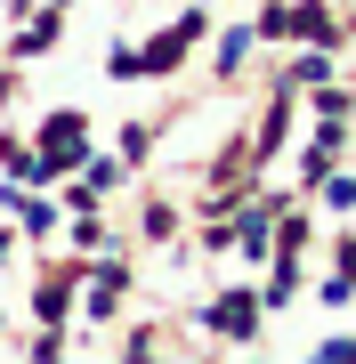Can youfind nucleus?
Masks as SVG:
<instances>
[{"instance_id":"3","label":"nucleus","mask_w":356,"mask_h":364,"mask_svg":"<svg viewBox=\"0 0 356 364\" xmlns=\"http://www.w3.org/2000/svg\"><path fill=\"white\" fill-rule=\"evenodd\" d=\"M291 33H308V41H332V16H324V9H291Z\"/></svg>"},{"instance_id":"2","label":"nucleus","mask_w":356,"mask_h":364,"mask_svg":"<svg viewBox=\"0 0 356 364\" xmlns=\"http://www.w3.org/2000/svg\"><path fill=\"white\" fill-rule=\"evenodd\" d=\"M211 332L219 340H251V332H259V299H251V291H227L219 308H211Z\"/></svg>"},{"instance_id":"4","label":"nucleus","mask_w":356,"mask_h":364,"mask_svg":"<svg viewBox=\"0 0 356 364\" xmlns=\"http://www.w3.org/2000/svg\"><path fill=\"white\" fill-rule=\"evenodd\" d=\"M243 57H251V33H219V65H227V73H235V65H243Z\"/></svg>"},{"instance_id":"1","label":"nucleus","mask_w":356,"mask_h":364,"mask_svg":"<svg viewBox=\"0 0 356 364\" xmlns=\"http://www.w3.org/2000/svg\"><path fill=\"white\" fill-rule=\"evenodd\" d=\"M81 130H90L81 114H49V130H41V170H73L81 154H90V138H81Z\"/></svg>"}]
</instances>
